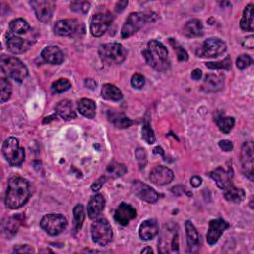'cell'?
<instances>
[{"label": "cell", "mask_w": 254, "mask_h": 254, "mask_svg": "<svg viewBox=\"0 0 254 254\" xmlns=\"http://www.w3.org/2000/svg\"><path fill=\"white\" fill-rule=\"evenodd\" d=\"M31 195L28 181L21 177H12L8 180L5 195V205L11 209H17L24 206Z\"/></svg>", "instance_id": "obj_1"}, {"label": "cell", "mask_w": 254, "mask_h": 254, "mask_svg": "<svg viewBox=\"0 0 254 254\" xmlns=\"http://www.w3.org/2000/svg\"><path fill=\"white\" fill-rule=\"evenodd\" d=\"M147 64L158 71H166L170 69L171 61L169 52L164 44L157 40H151L147 48L142 52Z\"/></svg>", "instance_id": "obj_2"}, {"label": "cell", "mask_w": 254, "mask_h": 254, "mask_svg": "<svg viewBox=\"0 0 254 254\" xmlns=\"http://www.w3.org/2000/svg\"><path fill=\"white\" fill-rule=\"evenodd\" d=\"M158 250L161 253L179 252V232L177 225L168 224L164 226L159 239Z\"/></svg>", "instance_id": "obj_3"}, {"label": "cell", "mask_w": 254, "mask_h": 254, "mask_svg": "<svg viewBox=\"0 0 254 254\" xmlns=\"http://www.w3.org/2000/svg\"><path fill=\"white\" fill-rule=\"evenodd\" d=\"M1 69L4 74L18 83H22L28 76L27 67L17 58L1 57Z\"/></svg>", "instance_id": "obj_4"}, {"label": "cell", "mask_w": 254, "mask_h": 254, "mask_svg": "<svg viewBox=\"0 0 254 254\" xmlns=\"http://www.w3.org/2000/svg\"><path fill=\"white\" fill-rule=\"evenodd\" d=\"M2 153L5 159L13 167L20 166L25 159V150L19 146V142L14 137L7 138L2 145Z\"/></svg>", "instance_id": "obj_5"}, {"label": "cell", "mask_w": 254, "mask_h": 254, "mask_svg": "<svg viewBox=\"0 0 254 254\" xmlns=\"http://www.w3.org/2000/svg\"><path fill=\"white\" fill-rule=\"evenodd\" d=\"M99 55L107 64H121L126 59L127 51L119 43H108L100 46Z\"/></svg>", "instance_id": "obj_6"}, {"label": "cell", "mask_w": 254, "mask_h": 254, "mask_svg": "<svg viewBox=\"0 0 254 254\" xmlns=\"http://www.w3.org/2000/svg\"><path fill=\"white\" fill-rule=\"evenodd\" d=\"M92 241L100 246H105L113 239V229L105 219L95 221L91 228Z\"/></svg>", "instance_id": "obj_7"}, {"label": "cell", "mask_w": 254, "mask_h": 254, "mask_svg": "<svg viewBox=\"0 0 254 254\" xmlns=\"http://www.w3.org/2000/svg\"><path fill=\"white\" fill-rule=\"evenodd\" d=\"M68 225L66 217L59 213H50L44 215L40 222V226L49 235L56 236L62 233Z\"/></svg>", "instance_id": "obj_8"}, {"label": "cell", "mask_w": 254, "mask_h": 254, "mask_svg": "<svg viewBox=\"0 0 254 254\" xmlns=\"http://www.w3.org/2000/svg\"><path fill=\"white\" fill-rule=\"evenodd\" d=\"M153 21L152 16L143 12H133L131 13L127 20L125 21L122 30L121 36L122 38H128L136 32H138L145 24Z\"/></svg>", "instance_id": "obj_9"}, {"label": "cell", "mask_w": 254, "mask_h": 254, "mask_svg": "<svg viewBox=\"0 0 254 254\" xmlns=\"http://www.w3.org/2000/svg\"><path fill=\"white\" fill-rule=\"evenodd\" d=\"M227 51L226 43L220 38H208L197 49L196 55L200 58H216Z\"/></svg>", "instance_id": "obj_10"}, {"label": "cell", "mask_w": 254, "mask_h": 254, "mask_svg": "<svg viewBox=\"0 0 254 254\" xmlns=\"http://www.w3.org/2000/svg\"><path fill=\"white\" fill-rule=\"evenodd\" d=\"M30 4L33 7L38 20L43 23H48L51 21L56 8V4L54 1H50V0H38V1L30 2Z\"/></svg>", "instance_id": "obj_11"}, {"label": "cell", "mask_w": 254, "mask_h": 254, "mask_svg": "<svg viewBox=\"0 0 254 254\" xmlns=\"http://www.w3.org/2000/svg\"><path fill=\"white\" fill-rule=\"evenodd\" d=\"M113 22V16L110 13H96L91 21V33L94 37H100Z\"/></svg>", "instance_id": "obj_12"}, {"label": "cell", "mask_w": 254, "mask_h": 254, "mask_svg": "<svg viewBox=\"0 0 254 254\" xmlns=\"http://www.w3.org/2000/svg\"><path fill=\"white\" fill-rule=\"evenodd\" d=\"M253 143L252 142H245L242 145L241 152H240V161L242 166V171L244 175L253 181Z\"/></svg>", "instance_id": "obj_13"}, {"label": "cell", "mask_w": 254, "mask_h": 254, "mask_svg": "<svg viewBox=\"0 0 254 254\" xmlns=\"http://www.w3.org/2000/svg\"><path fill=\"white\" fill-rule=\"evenodd\" d=\"M131 189L133 194L144 202L153 204L158 201L159 196L157 192L151 187H149L148 185L140 182V181H134L132 183Z\"/></svg>", "instance_id": "obj_14"}, {"label": "cell", "mask_w": 254, "mask_h": 254, "mask_svg": "<svg viewBox=\"0 0 254 254\" xmlns=\"http://www.w3.org/2000/svg\"><path fill=\"white\" fill-rule=\"evenodd\" d=\"M84 25L75 19H65L56 22L54 30L60 36H75L81 32Z\"/></svg>", "instance_id": "obj_15"}, {"label": "cell", "mask_w": 254, "mask_h": 254, "mask_svg": "<svg viewBox=\"0 0 254 254\" xmlns=\"http://www.w3.org/2000/svg\"><path fill=\"white\" fill-rule=\"evenodd\" d=\"M230 225L223 219H216L209 222L208 233H207V241L209 245H214L220 240L223 233L227 229H229Z\"/></svg>", "instance_id": "obj_16"}, {"label": "cell", "mask_w": 254, "mask_h": 254, "mask_svg": "<svg viewBox=\"0 0 254 254\" xmlns=\"http://www.w3.org/2000/svg\"><path fill=\"white\" fill-rule=\"evenodd\" d=\"M149 179L155 185L166 186L174 180V173L165 166H158L150 172Z\"/></svg>", "instance_id": "obj_17"}, {"label": "cell", "mask_w": 254, "mask_h": 254, "mask_svg": "<svg viewBox=\"0 0 254 254\" xmlns=\"http://www.w3.org/2000/svg\"><path fill=\"white\" fill-rule=\"evenodd\" d=\"M6 45L8 50L13 54H23L32 45V42L28 39L18 37L17 35L10 32L6 35Z\"/></svg>", "instance_id": "obj_18"}, {"label": "cell", "mask_w": 254, "mask_h": 254, "mask_svg": "<svg viewBox=\"0 0 254 254\" xmlns=\"http://www.w3.org/2000/svg\"><path fill=\"white\" fill-rule=\"evenodd\" d=\"M208 175L216 183L217 187L222 190H225L233 184V173L231 169L226 171L222 167H219L214 169L212 172H210Z\"/></svg>", "instance_id": "obj_19"}, {"label": "cell", "mask_w": 254, "mask_h": 254, "mask_svg": "<svg viewBox=\"0 0 254 254\" xmlns=\"http://www.w3.org/2000/svg\"><path fill=\"white\" fill-rule=\"evenodd\" d=\"M136 215V210L131 205L122 203L115 212V220L121 226H127Z\"/></svg>", "instance_id": "obj_20"}, {"label": "cell", "mask_w": 254, "mask_h": 254, "mask_svg": "<svg viewBox=\"0 0 254 254\" xmlns=\"http://www.w3.org/2000/svg\"><path fill=\"white\" fill-rule=\"evenodd\" d=\"M186 229V236H187V244L189 252L196 253L199 251V248L201 246V239L199 232L192 222L187 221L185 224Z\"/></svg>", "instance_id": "obj_21"}, {"label": "cell", "mask_w": 254, "mask_h": 254, "mask_svg": "<svg viewBox=\"0 0 254 254\" xmlns=\"http://www.w3.org/2000/svg\"><path fill=\"white\" fill-rule=\"evenodd\" d=\"M225 86V77L222 74H208L206 76L203 90L207 92H216Z\"/></svg>", "instance_id": "obj_22"}, {"label": "cell", "mask_w": 254, "mask_h": 254, "mask_svg": "<svg viewBox=\"0 0 254 254\" xmlns=\"http://www.w3.org/2000/svg\"><path fill=\"white\" fill-rule=\"evenodd\" d=\"M105 207V199L101 194H96L92 196L88 204V214L92 220H95L96 217L102 212Z\"/></svg>", "instance_id": "obj_23"}, {"label": "cell", "mask_w": 254, "mask_h": 254, "mask_svg": "<svg viewBox=\"0 0 254 254\" xmlns=\"http://www.w3.org/2000/svg\"><path fill=\"white\" fill-rule=\"evenodd\" d=\"M159 232L158 224L155 220H147L143 222L139 228V236L143 240H151Z\"/></svg>", "instance_id": "obj_24"}, {"label": "cell", "mask_w": 254, "mask_h": 254, "mask_svg": "<svg viewBox=\"0 0 254 254\" xmlns=\"http://www.w3.org/2000/svg\"><path fill=\"white\" fill-rule=\"evenodd\" d=\"M56 111L58 115L65 120H71L77 117L74 104H72L70 100L68 99L61 100L56 106Z\"/></svg>", "instance_id": "obj_25"}, {"label": "cell", "mask_w": 254, "mask_h": 254, "mask_svg": "<svg viewBox=\"0 0 254 254\" xmlns=\"http://www.w3.org/2000/svg\"><path fill=\"white\" fill-rule=\"evenodd\" d=\"M45 62L52 65H61L64 62V55L57 46H48L41 53Z\"/></svg>", "instance_id": "obj_26"}, {"label": "cell", "mask_w": 254, "mask_h": 254, "mask_svg": "<svg viewBox=\"0 0 254 254\" xmlns=\"http://www.w3.org/2000/svg\"><path fill=\"white\" fill-rule=\"evenodd\" d=\"M19 226H20V222L16 219V217H6V219H4L1 223L2 233L8 239H11L17 233Z\"/></svg>", "instance_id": "obj_27"}, {"label": "cell", "mask_w": 254, "mask_h": 254, "mask_svg": "<svg viewBox=\"0 0 254 254\" xmlns=\"http://www.w3.org/2000/svg\"><path fill=\"white\" fill-rule=\"evenodd\" d=\"M107 118L117 128H128L133 123L132 120L126 117L123 114L112 111L107 113Z\"/></svg>", "instance_id": "obj_28"}, {"label": "cell", "mask_w": 254, "mask_h": 254, "mask_svg": "<svg viewBox=\"0 0 254 254\" xmlns=\"http://www.w3.org/2000/svg\"><path fill=\"white\" fill-rule=\"evenodd\" d=\"M79 112L82 115H84L87 118H93L95 116L96 112V105L95 102L89 98H83L80 100L79 105Z\"/></svg>", "instance_id": "obj_29"}, {"label": "cell", "mask_w": 254, "mask_h": 254, "mask_svg": "<svg viewBox=\"0 0 254 254\" xmlns=\"http://www.w3.org/2000/svg\"><path fill=\"white\" fill-rule=\"evenodd\" d=\"M101 95L104 99L112 101H119L122 99V92L115 86L111 84H105L101 90Z\"/></svg>", "instance_id": "obj_30"}, {"label": "cell", "mask_w": 254, "mask_h": 254, "mask_svg": "<svg viewBox=\"0 0 254 254\" xmlns=\"http://www.w3.org/2000/svg\"><path fill=\"white\" fill-rule=\"evenodd\" d=\"M214 120H215L217 126H219L220 130L227 134L232 130V128L234 127V124H235V120L233 117H228L222 113H217L215 115Z\"/></svg>", "instance_id": "obj_31"}, {"label": "cell", "mask_w": 254, "mask_h": 254, "mask_svg": "<svg viewBox=\"0 0 254 254\" xmlns=\"http://www.w3.org/2000/svg\"><path fill=\"white\" fill-rule=\"evenodd\" d=\"M184 33L188 37H200L204 33L202 22L198 19L188 21L184 27Z\"/></svg>", "instance_id": "obj_32"}, {"label": "cell", "mask_w": 254, "mask_h": 254, "mask_svg": "<svg viewBox=\"0 0 254 254\" xmlns=\"http://www.w3.org/2000/svg\"><path fill=\"white\" fill-rule=\"evenodd\" d=\"M224 197L229 202L240 203L245 198V193L242 189L236 188L233 184L224 190Z\"/></svg>", "instance_id": "obj_33"}, {"label": "cell", "mask_w": 254, "mask_h": 254, "mask_svg": "<svg viewBox=\"0 0 254 254\" xmlns=\"http://www.w3.org/2000/svg\"><path fill=\"white\" fill-rule=\"evenodd\" d=\"M253 5L248 4L244 11H243V16L240 21V27L242 30L246 32H252L254 29V24H253Z\"/></svg>", "instance_id": "obj_34"}, {"label": "cell", "mask_w": 254, "mask_h": 254, "mask_svg": "<svg viewBox=\"0 0 254 254\" xmlns=\"http://www.w3.org/2000/svg\"><path fill=\"white\" fill-rule=\"evenodd\" d=\"M9 27H10L11 32L16 35L27 34L31 30L29 23L22 18H17V19L12 20L9 24Z\"/></svg>", "instance_id": "obj_35"}, {"label": "cell", "mask_w": 254, "mask_h": 254, "mask_svg": "<svg viewBox=\"0 0 254 254\" xmlns=\"http://www.w3.org/2000/svg\"><path fill=\"white\" fill-rule=\"evenodd\" d=\"M72 212H74V230H75V231H79L82 229L83 223L85 220L84 206L82 204H78L74 208Z\"/></svg>", "instance_id": "obj_36"}, {"label": "cell", "mask_w": 254, "mask_h": 254, "mask_svg": "<svg viewBox=\"0 0 254 254\" xmlns=\"http://www.w3.org/2000/svg\"><path fill=\"white\" fill-rule=\"evenodd\" d=\"M0 90H1V94H0V101L1 103H4L7 101L12 93V87L8 80L2 78L0 80Z\"/></svg>", "instance_id": "obj_37"}, {"label": "cell", "mask_w": 254, "mask_h": 254, "mask_svg": "<svg viewBox=\"0 0 254 254\" xmlns=\"http://www.w3.org/2000/svg\"><path fill=\"white\" fill-rule=\"evenodd\" d=\"M127 172L126 167L123 164H119L116 162H113L110 166L107 167V173L114 178H119L125 175Z\"/></svg>", "instance_id": "obj_38"}, {"label": "cell", "mask_w": 254, "mask_h": 254, "mask_svg": "<svg viewBox=\"0 0 254 254\" xmlns=\"http://www.w3.org/2000/svg\"><path fill=\"white\" fill-rule=\"evenodd\" d=\"M170 44L172 45L174 51L176 52L177 58L180 62H186L189 59V55H188L187 51L182 46H181L176 40L170 39Z\"/></svg>", "instance_id": "obj_39"}, {"label": "cell", "mask_w": 254, "mask_h": 254, "mask_svg": "<svg viewBox=\"0 0 254 254\" xmlns=\"http://www.w3.org/2000/svg\"><path fill=\"white\" fill-rule=\"evenodd\" d=\"M71 88V84L66 79H60L52 85V92L54 93H62L69 91Z\"/></svg>", "instance_id": "obj_40"}, {"label": "cell", "mask_w": 254, "mask_h": 254, "mask_svg": "<svg viewBox=\"0 0 254 254\" xmlns=\"http://www.w3.org/2000/svg\"><path fill=\"white\" fill-rule=\"evenodd\" d=\"M206 66L208 69H226V70H229L231 68V61L228 57V58H226L225 60H223L221 62H215V63L208 62V63H206Z\"/></svg>", "instance_id": "obj_41"}, {"label": "cell", "mask_w": 254, "mask_h": 254, "mask_svg": "<svg viewBox=\"0 0 254 254\" xmlns=\"http://www.w3.org/2000/svg\"><path fill=\"white\" fill-rule=\"evenodd\" d=\"M142 138L148 144H153L155 142V134L149 123H145L142 127Z\"/></svg>", "instance_id": "obj_42"}, {"label": "cell", "mask_w": 254, "mask_h": 254, "mask_svg": "<svg viewBox=\"0 0 254 254\" xmlns=\"http://www.w3.org/2000/svg\"><path fill=\"white\" fill-rule=\"evenodd\" d=\"M135 157L137 159L139 168L140 169L145 168V166H146V164H147V154H146V151H145L143 148H138L135 151Z\"/></svg>", "instance_id": "obj_43"}, {"label": "cell", "mask_w": 254, "mask_h": 254, "mask_svg": "<svg viewBox=\"0 0 254 254\" xmlns=\"http://www.w3.org/2000/svg\"><path fill=\"white\" fill-rule=\"evenodd\" d=\"M90 3L87 1H76L72 2L70 4V9L74 10L76 12H81V13H87L90 9Z\"/></svg>", "instance_id": "obj_44"}, {"label": "cell", "mask_w": 254, "mask_h": 254, "mask_svg": "<svg viewBox=\"0 0 254 254\" xmlns=\"http://www.w3.org/2000/svg\"><path fill=\"white\" fill-rule=\"evenodd\" d=\"M252 64V59L248 55H241L236 60V66L239 69H244Z\"/></svg>", "instance_id": "obj_45"}, {"label": "cell", "mask_w": 254, "mask_h": 254, "mask_svg": "<svg viewBox=\"0 0 254 254\" xmlns=\"http://www.w3.org/2000/svg\"><path fill=\"white\" fill-rule=\"evenodd\" d=\"M145 85V79L142 75L140 74H135L132 76L131 78V86L134 88V89H142Z\"/></svg>", "instance_id": "obj_46"}, {"label": "cell", "mask_w": 254, "mask_h": 254, "mask_svg": "<svg viewBox=\"0 0 254 254\" xmlns=\"http://www.w3.org/2000/svg\"><path fill=\"white\" fill-rule=\"evenodd\" d=\"M219 145H220L221 149L225 152H231L233 150V144L230 140H221Z\"/></svg>", "instance_id": "obj_47"}, {"label": "cell", "mask_w": 254, "mask_h": 254, "mask_svg": "<svg viewBox=\"0 0 254 254\" xmlns=\"http://www.w3.org/2000/svg\"><path fill=\"white\" fill-rule=\"evenodd\" d=\"M14 252L18 253H32L34 252V249L29 245H18L14 247Z\"/></svg>", "instance_id": "obj_48"}, {"label": "cell", "mask_w": 254, "mask_h": 254, "mask_svg": "<svg viewBox=\"0 0 254 254\" xmlns=\"http://www.w3.org/2000/svg\"><path fill=\"white\" fill-rule=\"evenodd\" d=\"M104 182H105V177H101V178H99V179L96 181V182H94V183L92 184V190L94 191V192L100 190L101 187L103 186Z\"/></svg>", "instance_id": "obj_49"}, {"label": "cell", "mask_w": 254, "mask_h": 254, "mask_svg": "<svg viewBox=\"0 0 254 254\" xmlns=\"http://www.w3.org/2000/svg\"><path fill=\"white\" fill-rule=\"evenodd\" d=\"M242 45L247 48V49H253L254 47V37L252 35L248 36V37H246L242 43Z\"/></svg>", "instance_id": "obj_50"}, {"label": "cell", "mask_w": 254, "mask_h": 254, "mask_svg": "<svg viewBox=\"0 0 254 254\" xmlns=\"http://www.w3.org/2000/svg\"><path fill=\"white\" fill-rule=\"evenodd\" d=\"M202 178L199 177V176H193L191 178V185L194 187V188H199L202 184Z\"/></svg>", "instance_id": "obj_51"}, {"label": "cell", "mask_w": 254, "mask_h": 254, "mask_svg": "<svg viewBox=\"0 0 254 254\" xmlns=\"http://www.w3.org/2000/svg\"><path fill=\"white\" fill-rule=\"evenodd\" d=\"M202 77H203V72H202V70L200 69H194V71L192 72V79L194 81H199V80L202 79Z\"/></svg>", "instance_id": "obj_52"}, {"label": "cell", "mask_w": 254, "mask_h": 254, "mask_svg": "<svg viewBox=\"0 0 254 254\" xmlns=\"http://www.w3.org/2000/svg\"><path fill=\"white\" fill-rule=\"evenodd\" d=\"M128 5V1H119L117 4H116V6H115V10H116V12H122L124 9H125V7Z\"/></svg>", "instance_id": "obj_53"}, {"label": "cell", "mask_w": 254, "mask_h": 254, "mask_svg": "<svg viewBox=\"0 0 254 254\" xmlns=\"http://www.w3.org/2000/svg\"><path fill=\"white\" fill-rule=\"evenodd\" d=\"M86 86L89 88V89H91V90H94V89H96V83L93 81V80H92V79H88V80H86Z\"/></svg>", "instance_id": "obj_54"}, {"label": "cell", "mask_w": 254, "mask_h": 254, "mask_svg": "<svg viewBox=\"0 0 254 254\" xmlns=\"http://www.w3.org/2000/svg\"><path fill=\"white\" fill-rule=\"evenodd\" d=\"M153 250L150 248V247H146L141 250V253H152Z\"/></svg>", "instance_id": "obj_55"}]
</instances>
